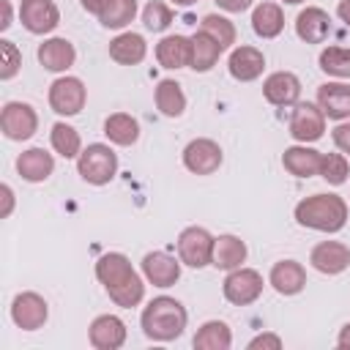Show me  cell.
<instances>
[{
	"instance_id": "obj_1",
	"label": "cell",
	"mask_w": 350,
	"mask_h": 350,
	"mask_svg": "<svg viewBox=\"0 0 350 350\" xmlns=\"http://www.w3.org/2000/svg\"><path fill=\"white\" fill-rule=\"evenodd\" d=\"M96 279L104 284L109 301L115 306L131 309L145 298V279L137 273L131 260L123 252H107L96 260Z\"/></svg>"
},
{
	"instance_id": "obj_2",
	"label": "cell",
	"mask_w": 350,
	"mask_h": 350,
	"mask_svg": "<svg viewBox=\"0 0 350 350\" xmlns=\"http://www.w3.org/2000/svg\"><path fill=\"white\" fill-rule=\"evenodd\" d=\"M189 312L186 306L172 295H156L148 301V306L139 314L142 334L150 342H172L186 331Z\"/></svg>"
},
{
	"instance_id": "obj_3",
	"label": "cell",
	"mask_w": 350,
	"mask_h": 350,
	"mask_svg": "<svg viewBox=\"0 0 350 350\" xmlns=\"http://www.w3.org/2000/svg\"><path fill=\"white\" fill-rule=\"evenodd\" d=\"M293 213H295V221H298L301 227L317 230V232H328V235L345 230L347 216H350L345 197H339V194H325V191L312 194V197H304V200L295 205Z\"/></svg>"
},
{
	"instance_id": "obj_4",
	"label": "cell",
	"mask_w": 350,
	"mask_h": 350,
	"mask_svg": "<svg viewBox=\"0 0 350 350\" xmlns=\"http://www.w3.org/2000/svg\"><path fill=\"white\" fill-rule=\"evenodd\" d=\"M77 172L90 186H107L118 175V153L104 142H90L77 156Z\"/></svg>"
},
{
	"instance_id": "obj_5",
	"label": "cell",
	"mask_w": 350,
	"mask_h": 350,
	"mask_svg": "<svg viewBox=\"0 0 350 350\" xmlns=\"http://www.w3.org/2000/svg\"><path fill=\"white\" fill-rule=\"evenodd\" d=\"M262 287H265L262 273L254 271V268H246V265L227 271V276L221 282V293H224V298L232 306H249V304H254L262 295Z\"/></svg>"
},
{
	"instance_id": "obj_6",
	"label": "cell",
	"mask_w": 350,
	"mask_h": 350,
	"mask_svg": "<svg viewBox=\"0 0 350 350\" xmlns=\"http://www.w3.org/2000/svg\"><path fill=\"white\" fill-rule=\"evenodd\" d=\"M49 107L52 112L63 115V118H74L85 109V101H88V88L79 77H57L52 85H49Z\"/></svg>"
},
{
	"instance_id": "obj_7",
	"label": "cell",
	"mask_w": 350,
	"mask_h": 350,
	"mask_svg": "<svg viewBox=\"0 0 350 350\" xmlns=\"http://www.w3.org/2000/svg\"><path fill=\"white\" fill-rule=\"evenodd\" d=\"M0 129L8 139L25 142L38 131V112L27 101H5L0 109Z\"/></svg>"
},
{
	"instance_id": "obj_8",
	"label": "cell",
	"mask_w": 350,
	"mask_h": 350,
	"mask_svg": "<svg viewBox=\"0 0 350 350\" xmlns=\"http://www.w3.org/2000/svg\"><path fill=\"white\" fill-rule=\"evenodd\" d=\"M213 235L205 230V227H186V230H180V235H178V257H180V262L183 265H189V268H205V265H211V260H213Z\"/></svg>"
},
{
	"instance_id": "obj_9",
	"label": "cell",
	"mask_w": 350,
	"mask_h": 350,
	"mask_svg": "<svg viewBox=\"0 0 350 350\" xmlns=\"http://www.w3.org/2000/svg\"><path fill=\"white\" fill-rule=\"evenodd\" d=\"M325 115L317 104L312 101H298L293 104V115H290V137L295 142H317L323 134H325Z\"/></svg>"
},
{
	"instance_id": "obj_10",
	"label": "cell",
	"mask_w": 350,
	"mask_h": 350,
	"mask_svg": "<svg viewBox=\"0 0 350 350\" xmlns=\"http://www.w3.org/2000/svg\"><path fill=\"white\" fill-rule=\"evenodd\" d=\"M224 161L221 145L211 137H197L183 148V167L194 175H213Z\"/></svg>"
},
{
	"instance_id": "obj_11",
	"label": "cell",
	"mask_w": 350,
	"mask_h": 350,
	"mask_svg": "<svg viewBox=\"0 0 350 350\" xmlns=\"http://www.w3.org/2000/svg\"><path fill=\"white\" fill-rule=\"evenodd\" d=\"M46 317H49V304H46L44 295H38L33 290H25V293L14 295V301H11V320H14L16 328L38 331V328H44Z\"/></svg>"
},
{
	"instance_id": "obj_12",
	"label": "cell",
	"mask_w": 350,
	"mask_h": 350,
	"mask_svg": "<svg viewBox=\"0 0 350 350\" xmlns=\"http://www.w3.org/2000/svg\"><path fill=\"white\" fill-rule=\"evenodd\" d=\"M22 27L33 36H46L60 25V8L55 0H22L19 3Z\"/></svg>"
},
{
	"instance_id": "obj_13",
	"label": "cell",
	"mask_w": 350,
	"mask_h": 350,
	"mask_svg": "<svg viewBox=\"0 0 350 350\" xmlns=\"http://www.w3.org/2000/svg\"><path fill=\"white\" fill-rule=\"evenodd\" d=\"M126 323L118 314H98L88 325V339L96 350H118L126 345Z\"/></svg>"
},
{
	"instance_id": "obj_14",
	"label": "cell",
	"mask_w": 350,
	"mask_h": 350,
	"mask_svg": "<svg viewBox=\"0 0 350 350\" xmlns=\"http://www.w3.org/2000/svg\"><path fill=\"white\" fill-rule=\"evenodd\" d=\"M309 262L314 271H320L325 276H336L350 268V246L342 241H320L309 252Z\"/></svg>"
},
{
	"instance_id": "obj_15",
	"label": "cell",
	"mask_w": 350,
	"mask_h": 350,
	"mask_svg": "<svg viewBox=\"0 0 350 350\" xmlns=\"http://www.w3.org/2000/svg\"><path fill=\"white\" fill-rule=\"evenodd\" d=\"M227 71L238 82H254V79H260L262 71H265V55H262V49L249 46V44L235 46L230 52V57H227Z\"/></svg>"
},
{
	"instance_id": "obj_16",
	"label": "cell",
	"mask_w": 350,
	"mask_h": 350,
	"mask_svg": "<svg viewBox=\"0 0 350 350\" xmlns=\"http://www.w3.org/2000/svg\"><path fill=\"white\" fill-rule=\"evenodd\" d=\"M142 276L153 287H172L180 279V257L175 260L167 252H148L142 257Z\"/></svg>"
},
{
	"instance_id": "obj_17",
	"label": "cell",
	"mask_w": 350,
	"mask_h": 350,
	"mask_svg": "<svg viewBox=\"0 0 350 350\" xmlns=\"http://www.w3.org/2000/svg\"><path fill=\"white\" fill-rule=\"evenodd\" d=\"M262 96L273 107H293L301 98V79L293 71H273L262 82Z\"/></svg>"
},
{
	"instance_id": "obj_18",
	"label": "cell",
	"mask_w": 350,
	"mask_h": 350,
	"mask_svg": "<svg viewBox=\"0 0 350 350\" xmlns=\"http://www.w3.org/2000/svg\"><path fill=\"white\" fill-rule=\"evenodd\" d=\"M317 107L328 120H350V85L347 82H323L317 88Z\"/></svg>"
},
{
	"instance_id": "obj_19",
	"label": "cell",
	"mask_w": 350,
	"mask_h": 350,
	"mask_svg": "<svg viewBox=\"0 0 350 350\" xmlns=\"http://www.w3.org/2000/svg\"><path fill=\"white\" fill-rule=\"evenodd\" d=\"M38 63L52 74H63L77 63V49L68 38L52 36L38 44Z\"/></svg>"
},
{
	"instance_id": "obj_20",
	"label": "cell",
	"mask_w": 350,
	"mask_h": 350,
	"mask_svg": "<svg viewBox=\"0 0 350 350\" xmlns=\"http://www.w3.org/2000/svg\"><path fill=\"white\" fill-rule=\"evenodd\" d=\"M331 33V16L320 5H306L295 16V36L306 44H323Z\"/></svg>"
},
{
	"instance_id": "obj_21",
	"label": "cell",
	"mask_w": 350,
	"mask_h": 350,
	"mask_svg": "<svg viewBox=\"0 0 350 350\" xmlns=\"http://www.w3.org/2000/svg\"><path fill=\"white\" fill-rule=\"evenodd\" d=\"M156 60L161 68H170V71L191 66V36H180V33L164 36L156 44Z\"/></svg>"
},
{
	"instance_id": "obj_22",
	"label": "cell",
	"mask_w": 350,
	"mask_h": 350,
	"mask_svg": "<svg viewBox=\"0 0 350 350\" xmlns=\"http://www.w3.org/2000/svg\"><path fill=\"white\" fill-rule=\"evenodd\" d=\"M268 284L279 295H298L306 287V268L298 260H279L268 273Z\"/></svg>"
},
{
	"instance_id": "obj_23",
	"label": "cell",
	"mask_w": 350,
	"mask_h": 350,
	"mask_svg": "<svg viewBox=\"0 0 350 350\" xmlns=\"http://www.w3.org/2000/svg\"><path fill=\"white\" fill-rule=\"evenodd\" d=\"M16 172L27 183H44L55 172V156L44 148H27L16 156Z\"/></svg>"
},
{
	"instance_id": "obj_24",
	"label": "cell",
	"mask_w": 350,
	"mask_h": 350,
	"mask_svg": "<svg viewBox=\"0 0 350 350\" xmlns=\"http://www.w3.org/2000/svg\"><path fill=\"white\" fill-rule=\"evenodd\" d=\"M320 161H323V153L298 142V145H290L284 148L282 153V167L295 175V178H312V175H320Z\"/></svg>"
},
{
	"instance_id": "obj_25",
	"label": "cell",
	"mask_w": 350,
	"mask_h": 350,
	"mask_svg": "<svg viewBox=\"0 0 350 350\" xmlns=\"http://www.w3.org/2000/svg\"><path fill=\"white\" fill-rule=\"evenodd\" d=\"M145 55H148V41L139 33L126 30V33H118L109 41V57L120 66H137V63L145 60Z\"/></svg>"
},
{
	"instance_id": "obj_26",
	"label": "cell",
	"mask_w": 350,
	"mask_h": 350,
	"mask_svg": "<svg viewBox=\"0 0 350 350\" xmlns=\"http://www.w3.org/2000/svg\"><path fill=\"white\" fill-rule=\"evenodd\" d=\"M246 254H249L246 243L238 235L224 232V235H219L213 241V260H211V265L219 268V271H232V268H241L246 262Z\"/></svg>"
},
{
	"instance_id": "obj_27",
	"label": "cell",
	"mask_w": 350,
	"mask_h": 350,
	"mask_svg": "<svg viewBox=\"0 0 350 350\" xmlns=\"http://www.w3.org/2000/svg\"><path fill=\"white\" fill-rule=\"evenodd\" d=\"M252 30L260 38H276L284 30V11H282V5L271 3V0L257 3L254 11H252Z\"/></svg>"
},
{
	"instance_id": "obj_28",
	"label": "cell",
	"mask_w": 350,
	"mask_h": 350,
	"mask_svg": "<svg viewBox=\"0 0 350 350\" xmlns=\"http://www.w3.org/2000/svg\"><path fill=\"white\" fill-rule=\"evenodd\" d=\"M153 101L164 118H180L186 112V93L175 79H159L153 90Z\"/></svg>"
},
{
	"instance_id": "obj_29",
	"label": "cell",
	"mask_w": 350,
	"mask_h": 350,
	"mask_svg": "<svg viewBox=\"0 0 350 350\" xmlns=\"http://www.w3.org/2000/svg\"><path fill=\"white\" fill-rule=\"evenodd\" d=\"M191 345L197 350H230L232 347V328L224 320H208L197 328Z\"/></svg>"
},
{
	"instance_id": "obj_30",
	"label": "cell",
	"mask_w": 350,
	"mask_h": 350,
	"mask_svg": "<svg viewBox=\"0 0 350 350\" xmlns=\"http://www.w3.org/2000/svg\"><path fill=\"white\" fill-rule=\"evenodd\" d=\"M104 134L112 145H120V148H129L139 139V123L137 118H131L129 112H115L104 120Z\"/></svg>"
},
{
	"instance_id": "obj_31",
	"label": "cell",
	"mask_w": 350,
	"mask_h": 350,
	"mask_svg": "<svg viewBox=\"0 0 350 350\" xmlns=\"http://www.w3.org/2000/svg\"><path fill=\"white\" fill-rule=\"evenodd\" d=\"M221 52H224V49H221L208 33L197 30V33L191 36V66H189V68L205 74V71H211V68L219 63V55H221Z\"/></svg>"
},
{
	"instance_id": "obj_32",
	"label": "cell",
	"mask_w": 350,
	"mask_h": 350,
	"mask_svg": "<svg viewBox=\"0 0 350 350\" xmlns=\"http://www.w3.org/2000/svg\"><path fill=\"white\" fill-rule=\"evenodd\" d=\"M49 142H52V150H55L57 156H63V159H77V156L82 153V137H79V131H77L74 126L63 123V120H57V123L52 126Z\"/></svg>"
},
{
	"instance_id": "obj_33",
	"label": "cell",
	"mask_w": 350,
	"mask_h": 350,
	"mask_svg": "<svg viewBox=\"0 0 350 350\" xmlns=\"http://www.w3.org/2000/svg\"><path fill=\"white\" fill-rule=\"evenodd\" d=\"M134 16H137V0H109L98 22L107 30H123L126 25L134 22Z\"/></svg>"
},
{
	"instance_id": "obj_34",
	"label": "cell",
	"mask_w": 350,
	"mask_h": 350,
	"mask_svg": "<svg viewBox=\"0 0 350 350\" xmlns=\"http://www.w3.org/2000/svg\"><path fill=\"white\" fill-rule=\"evenodd\" d=\"M320 71L334 77V79H347L350 77V46H325L317 57Z\"/></svg>"
},
{
	"instance_id": "obj_35",
	"label": "cell",
	"mask_w": 350,
	"mask_h": 350,
	"mask_svg": "<svg viewBox=\"0 0 350 350\" xmlns=\"http://www.w3.org/2000/svg\"><path fill=\"white\" fill-rule=\"evenodd\" d=\"M200 30L208 33L221 49H230V46L235 44V38H238L235 25H232L227 16H221V14H205L202 22H200Z\"/></svg>"
},
{
	"instance_id": "obj_36",
	"label": "cell",
	"mask_w": 350,
	"mask_h": 350,
	"mask_svg": "<svg viewBox=\"0 0 350 350\" xmlns=\"http://www.w3.org/2000/svg\"><path fill=\"white\" fill-rule=\"evenodd\" d=\"M347 175H350V164H347V156L339 150V153H323V161H320V178L331 186H342L347 183Z\"/></svg>"
},
{
	"instance_id": "obj_37",
	"label": "cell",
	"mask_w": 350,
	"mask_h": 350,
	"mask_svg": "<svg viewBox=\"0 0 350 350\" xmlns=\"http://www.w3.org/2000/svg\"><path fill=\"white\" fill-rule=\"evenodd\" d=\"M142 22L148 30L153 33H164L170 25H172V8L161 0H150L145 8H142Z\"/></svg>"
},
{
	"instance_id": "obj_38",
	"label": "cell",
	"mask_w": 350,
	"mask_h": 350,
	"mask_svg": "<svg viewBox=\"0 0 350 350\" xmlns=\"http://www.w3.org/2000/svg\"><path fill=\"white\" fill-rule=\"evenodd\" d=\"M0 55H3V63H0V79L8 82V79H14V77L19 74V68H22V52L16 49L14 41L3 38V41H0Z\"/></svg>"
},
{
	"instance_id": "obj_39",
	"label": "cell",
	"mask_w": 350,
	"mask_h": 350,
	"mask_svg": "<svg viewBox=\"0 0 350 350\" xmlns=\"http://www.w3.org/2000/svg\"><path fill=\"white\" fill-rule=\"evenodd\" d=\"M282 350V336L279 334H271V331H265V334H257V336H252L249 339V350Z\"/></svg>"
},
{
	"instance_id": "obj_40",
	"label": "cell",
	"mask_w": 350,
	"mask_h": 350,
	"mask_svg": "<svg viewBox=\"0 0 350 350\" xmlns=\"http://www.w3.org/2000/svg\"><path fill=\"white\" fill-rule=\"evenodd\" d=\"M331 139H334V145H336L345 156H350V120L336 123V129L331 131Z\"/></svg>"
},
{
	"instance_id": "obj_41",
	"label": "cell",
	"mask_w": 350,
	"mask_h": 350,
	"mask_svg": "<svg viewBox=\"0 0 350 350\" xmlns=\"http://www.w3.org/2000/svg\"><path fill=\"white\" fill-rule=\"evenodd\" d=\"M213 3L227 14H243V11H249L254 5V0H213Z\"/></svg>"
},
{
	"instance_id": "obj_42",
	"label": "cell",
	"mask_w": 350,
	"mask_h": 350,
	"mask_svg": "<svg viewBox=\"0 0 350 350\" xmlns=\"http://www.w3.org/2000/svg\"><path fill=\"white\" fill-rule=\"evenodd\" d=\"M14 8H11V0H0V30H8L14 22Z\"/></svg>"
},
{
	"instance_id": "obj_43",
	"label": "cell",
	"mask_w": 350,
	"mask_h": 350,
	"mask_svg": "<svg viewBox=\"0 0 350 350\" xmlns=\"http://www.w3.org/2000/svg\"><path fill=\"white\" fill-rule=\"evenodd\" d=\"M82 3V8L88 11V14H96V16H101V11L107 8V3L109 0H79Z\"/></svg>"
},
{
	"instance_id": "obj_44",
	"label": "cell",
	"mask_w": 350,
	"mask_h": 350,
	"mask_svg": "<svg viewBox=\"0 0 350 350\" xmlns=\"http://www.w3.org/2000/svg\"><path fill=\"white\" fill-rule=\"evenodd\" d=\"M336 347H342V350H350V323H345V325L339 328V336H336Z\"/></svg>"
},
{
	"instance_id": "obj_45",
	"label": "cell",
	"mask_w": 350,
	"mask_h": 350,
	"mask_svg": "<svg viewBox=\"0 0 350 350\" xmlns=\"http://www.w3.org/2000/svg\"><path fill=\"white\" fill-rule=\"evenodd\" d=\"M3 200H5V208H3V216H11V208H14V191H11V186L8 183H3Z\"/></svg>"
},
{
	"instance_id": "obj_46",
	"label": "cell",
	"mask_w": 350,
	"mask_h": 350,
	"mask_svg": "<svg viewBox=\"0 0 350 350\" xmlns=\"http://www.w3.org/2000/svg\"><path fill=\"white\" fill-rule=\"evenodd\" d=\"M336 16L350 27V0H339V5H336Z\"/></svg>"
},
{
	"instance_id": "obj_47",
	"label": "cell",
	"mask_w": 350,
	"mask_h": 350,
	"mask_svg": "<svg viewBox=\"0 0 350 350\" xmlns=\"http://www.w3.org/2000/svg\"><path fill=\"white\" fill-rule=\"evenodd\" d=\"M172 5H180V8H189V5H194L197 0H170Z\"/></svg>"
},
{
	"instance_id": "obj_48",
	"label": "cell",
	"mask_w": 350,
	"mask_h": 350,
	"mask_svg": "<svg viewBox=\"0 0 350 350\" xmlns=\"http://www.w3.org/2000/svg\"><path fill=\"white\" fill-rule=\"evenodd\" d=\"M282 3H287V5H301V3H306V0H282Z\"/></svg>"
}]
</instances>
